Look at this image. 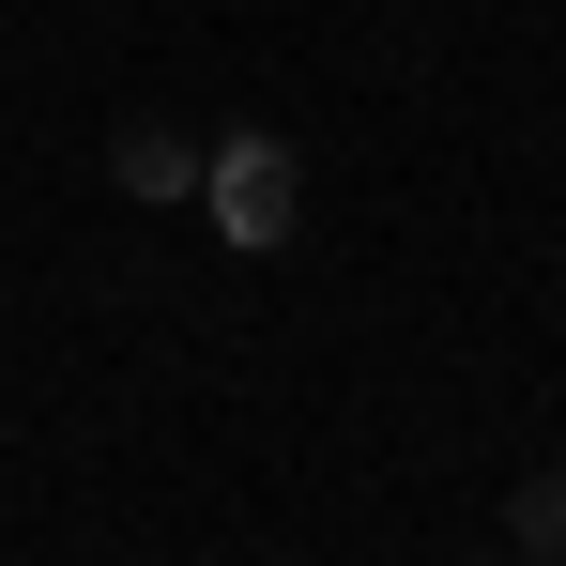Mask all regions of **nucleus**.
Segmentation results:
<instances>
[{"label": "nucleus", "instance_id": "1", "mask_svg": "<svg viewBox=\"0 0 566 566\" xmlns=\"http://www.w3.org/2000/svg\"><path fill=\"white\" fill-rule=\"evenodd\" d=\"M199 214H214V245L276 261L291 230H306V154H291L276 123H230V138H199Z\"/></svg>", "mask_w": 566, "mask_h": 566}, {"label": "nucleus", "instance_id": "2", "mask_svg": "<svg viewBox=\"0 0 566 566\" xmlns=\"http://www.w3.org/2000/svg\"><path fill=\"white\" fill-rule=\"evenodd\" d=\"M107 185L123 199H199V138L169 107H123V123H107Z\"/></svg>", "mask_w": 566, "mask_h": 566}, {"label": "nucleus", "instance_id": "3", "mask_svg": "<svg viewBox=\"0 0 566 566\" xmlns=\"http://www.w3.org/2000/svg\"><path fill=\"white\" fill-rule=\"evenodd\" d=\"M505 536H521V552H536V566H566V474H536V490L505 505Z\"/></svg>", "mask_w": 566, "mask_h": 566}]
</instances>
